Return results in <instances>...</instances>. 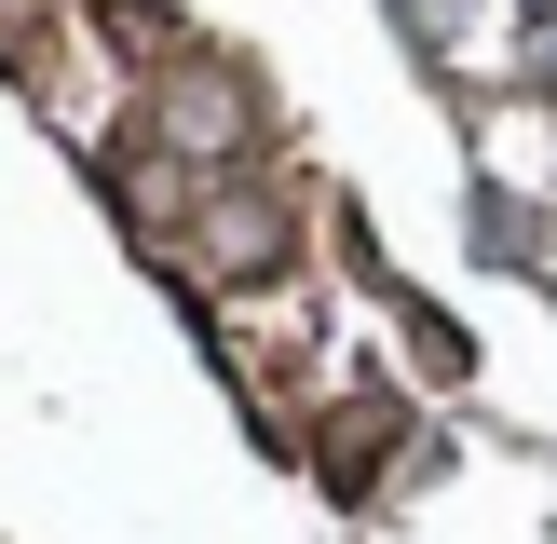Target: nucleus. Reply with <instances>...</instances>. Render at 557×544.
Instances as JSON below:
<instances>
[{"mask_svg": "<svg viewBox=\"0 0 557 544\" xmlns=\"http://www.w3.org/2000/svg\"><path fill=\"white\" fill-rule=\"evenodd\" d=\"M531 96H557V14L531 27Z\"/></svg>", "mask_w": 557, "mask_h": 544, "instance_id": "nucleus-1", "label": "nucleus"}, {"mask_svg": "<svg viewBox=\"0 0 557 544\" xmlns=\"http://www.w3.org/2000/svg\"><path fill=\"white\" fill-rule=\"evenodd\" d=\"M517 14H531V27H544V14H557V0H517Z\"/></svg>", "mask_w": 557, "mask_h": 544, "instance_id": "nucleus-2", "label": "nucleus"}]
</instances>
